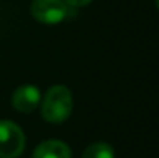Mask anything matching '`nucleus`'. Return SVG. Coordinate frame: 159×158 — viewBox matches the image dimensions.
<instances>
[{"mask_svg":"<svg viewBox=\"0 0 159 158\" xmlns=\"http://www.w3.org/2000/svg\"><path fill=\"white\" fill-rule=\"evenodd\" d=\"M66 5H70V6H85V5H88L91 0H63Z\"/></svg>","mask_w":159,"mask_h":158,"instance_id":"nucleus-7","label":"nucleus"},{"mask_svg":"<svg viewBox=\"0 0 159 158\" xmlns=\"http://www.w3.org/2000/svg\"><path fill=\"white\" fill-rule=\"evenodd\" d=\"M68 5L63 0H34L31 5L33 17L45 25H56L66 19Z\"/></svg>","mask_w":159,"mask_h":158,"instance_id":"nucleus-3","label":"nucleus"},{"mask_svg":"<svg viewBox=\"0 0 159 158\" xmlns=\"http://www.w3.org/2000/svg\"><path fill=\"white\" fill-rule=\"evenodd\" d=\"M156 6H158V8H159V0H156Z\"/></svg>","mask_w":159,"mask_h":158,"instance_id":"nucleus-8","label":"nucleus"},{"mask_svg":"<svg viewBox=\"0 0 159 158\" xmlns=\"http://www.w3.org/2000/svg\"><path fill=\"white\" fill-rule=\"evenodd\" d=\"M42 116L51 124L63 122L73 110V95L65 85H53L42 99Z\"/></svg>","mask_w":159,"mask_h":158,"instance_id":"nucleus-1","label":"nucleus"},{"mask_svg":"<svg viewBox=\"0 0 159 158\" xmlns=\"http://www.w3.org/2000/svg\"><path fill=\"white\" fill-rule=\"evenodd\" d=\"M33 158H71V151L60 140H47L36 147Z\"/></svg>","mask_w":159,"mask_h":158,"instance_id":"nucleus-5","label":"nucleus"},{"mask_svg":"<svg viewBox=\"0 0 159 158\" xmlns=\"http://www.w3.org/2000/svg\"><path fill=\"white\" fill-rule=\"evenodd\" d=\"M82 158H114V151L107 143H94L85 149Z\"/></svg>","mask_w":159,"mask_h":158,"instance_id":"nucleus-6","label":"nucleus"},{"mask_svg":"<svg viewBox=\"0 0 159 158\" xmlns=\"http://www.w3.org/2000/svg\"><path fill=\"white\" fill-rule=\"evenodd\" d=\"M40 90L36 85H20L12 95V105L20 113H30L40 104Z\"/></svg>","mask_w":159,"mask_h":158,"instance_id":"nucleus-4","label":"nucleus"},{"mask_svg":"<svg viewBox=\"0 0 159 158\" xmlns=\"http://www.w3.org/2000/svg\"><path fill=\"white\" fill-rule=\"evenodd\" d=\"M23 149V130L12 121H0V158H17Z\"/></svg>","mask_w":159,"mask_h":158,"instance_id":"nucleus-2","label":"nucleus"}]
</instances>
